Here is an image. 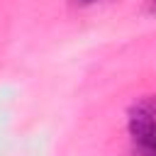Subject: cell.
Instances as JSON below:
<instances>
[{"label":"cell","mask_w":156,"mask_h":156,"mask_svg":"<svg viewBox=\"0 0 156 156\" xmlns=\"http://www.w3.org/2000/svg\"><path fill=\"white\" fill-rule=\"evenodd\" d=\"M76 2H80V5H90V2H98V0H76Z\"/></svg>","instance_id":"3957f363"},{"label":"cell","mask_w":156,"mask_h":156,"mask_svg":"<svg viewBox=\"0 0 156 156\" xmlns=\"http://www.w3.org/2000/svg\"><path fill=\"white\" fill-rule=\"evenodd\" d=\"M146 10L149 12H156V0H146Z\"/></svg>","instance_id":"7a4b0ae2"},{"label":"cell","mask_w":156,"mask_h":156,"mask_svg":"<svg viewBox=\"0 0 156 156\" xmlns=\"http://www.w3.org/2000/svg\"><path fill=\"white\" fill-rule=\"evenodd\" d=\"M132 156H156V95H144L127 112Z\"/></svg>","instance_id":"6da1fadb"}]
</instances>
